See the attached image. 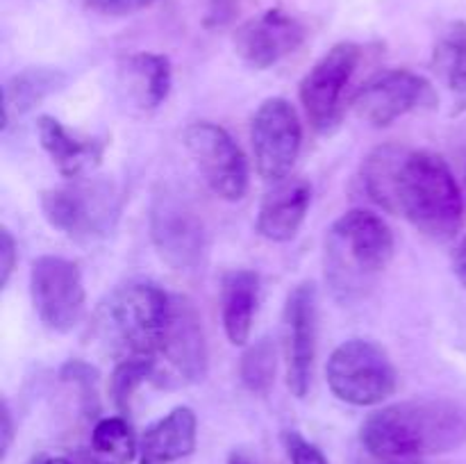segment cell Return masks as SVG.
Returning <instances> with one entry per match:
<instances>
[{"mask_svg": "<svg viewBox=\"0 0 466 464\" xmlns=\"http://www.w3.org/2000/svg\"><path fill=\"white\" fill-rule=\"evenodd\" d=\"M360 180L373 203L403 214L428 239L449 241L462 227V191L449 164L431 150L380 146L364 159Z\"/></svg>", "mask_w": 466, "mask_h": 464, "instance_id": "obj_1", "label": "cell"}, {"mask_svg": "<svg viewBox=\"0 0 466 464\" xmlns=\"http://www.w3.org/2000/svg\"><path fill=\"white\" fill-rule=\"evenodd\" d=\"M364 450L376 458L419 459L460 449L466 409L449 398H412L373 412L360 430Z\"/></svg>", "mask_w": 466, "mask_h": 464, "instance_id": "obj_2", "label": "cell"}, {"mask_svg": "<svg viewBox=\"0 0 466 464\" xmlns=\"http://www.w3.org/2000/svg\"><path fill=\"white\" fill-rule=\"evenodd\" d=\"M394 257V232L369 209H350L326 237V280L339 300L360 298Z\"/></svg>", "mask_w": 466, "mask_h": 464, "instance_id": "obj_3", "label": "cell"}, {"mask_svg": "<svg viewBox=\"0 0 466 464\" xmlns=\"http://www.w3.org/2000/svg\"><path fill=\"white\" fill-rule=\"evenodd\" d=\"M171 296L153 282L118 287L98 308L94 332L105 350L121 359L155 358L167 328Z\"/></svg>", "mask_w": 466, "mask_h": 464, "instance_id": "obj_4", "label": "cell"}, {"mask_svg": "<svg viewBox=\"0 0 466 464\" xmlns=\"http://www.w3.org/2000/svg\"><path fill=\"white\" fill-rule=\"evenodd\" d=\"M41 212L55 230L76 241H96L114 230L121 214L116 187L98 177H76L44 191Z\"/></svg>", "mask_w": 466, "mask_h": 464, "instance_id": "obj_5", "label": "cell"}, {"mask_svg": "<svg viewBox=\"0 0 466 464\" xmlns=\"http://www.w3.org/2000/svg\"><path fill=\"white\" fill-rule=\"evenodd\" d=\"M328 387L355 408L385 403L399 389V373L387 350L369 339H349L332 350L326 367Z\"/></svg>", "mask_w": 466, "mask_h": 464, "instance_id": "obj_6", "label": "cell"}, {"mask_svg": "<svg viewBox=\"0 0 466 464\" xmlns=\"http://www.w3.org/2000/svg\"><path fill=\"white\" fill-rule=\"evenodd\" d=\"M185 146L205 185L218 198L237 203L248 194V159L226 127L209 121L191 123L185 130Z\"/></svg>", "mask_w": 466, "mask_h": 464, "instance_id": "obj_7", "label": "cell"}, {"mask_svg": "<svg viewBox=\"0 0 466 464\" xmlns=\"http://www.w3.org/2000/svg\"><path fill=\"white\" fill-rule=\"evenodd\" d=\"M30 296L36 317L55 332H71L85 317V282L76 262L41 255L30 268Z\"/></svg>", "mask_w": 466, "mask_h": 464, "instance_id": "obj_8", "label": "cell"}, {"mask_svg": "<svg viewBox=\"0 0 466 464\" xmlns=\"http://www.w3.org/2000/svg\"><path fill=\"white\" fill-rule=\"evenodd\" d=\"M353 112L373 127H387L410 112L437 107V91L431 80L408 68H390L369 77L355 91Z\"/></svg>", "mask_w": 466, "mask_h": 464, "instance_id": "obj_9", "label": "cell"}, {"mask_svg": "<svg viewBox=\"0 0 466 464\" xmlns=\"http://www.w3.org/2000/svg\"><path fill=\"white\" fill-rule=\"evenodd\" d=\"M150 237L159 257L176 271H194L208 250L203 218L173 191L155 196L150 207Z\"/></svg>", "mask_w": 466, "mask_h": 464, "instance_id": "obj_10", "label": "cell"}, {"mask_svg": "<svg viewBox=\"0 0 466 464\" xmlns=\"http://www.w3.org/2000/svg\"><path fill=\"white\" fill-rule=\"evenodd\" d=\"M255 166L267 182H280L294 168L303 144V127L294 105L285 98H268L250 121Z\"/></svg>", "mask_w": 466, "mask_h": 464, "instance_id": "obj_11", "label": "cell"}, {"mask_svg": "<svg viewBox=\"0 0 466 464\" xmlns=\"http://www.w3.org/2000/svg\"><path fill=\"white\" fill-rule=\"evenodd\" d=\"M362 59V48L353 41L335 44L300 82V103L314 130L328 132L339 121L346 86Z\"/></svg>", "mask_w": 466, "mask_h": 464, "instance_id": "obj_12", "label": "cell"}, {"mask_svg": "<svg viewBox=\"0 0 466 464\" xmlns=\"http://www.w3.org/2000/svg\"><path fill=\"white\" fill-rule=\"evenodd\" d=\"M319 298L312 282H300L289 291L282 314V350H285L287 387L303 398L309 391L317 359Z\"/></svg>", "mask_w": 466, "mask_h": 464, "instance_id": "obj_13", "label": "cell"}, {"mask_svg": "<svg viewBox=\"0 0 466 464\" xmlns=\"http://www.w3.org/2000/svg\"><path fill=\"white\" fill-rule=\"evenodd\" d=\"M155 362H164V367L182 385L200 382L208 376L209 355L203 321L194 303L185 296H171V309Z\"/></svg>", "mask_w": 466, "mask_h": 464, "instance_id": "obj_14", "label": "cell"}, {"mask_svg": "<svg viewBox=\"0 0 466 464\" xmlns=\"http://www.w3.org/2000/svg\"><path fill=\"white\" fill-rule=\"evenodd\" d=\"M308 36V27L282 7H273L259 16L248 18L235 30V53L248 64L250 68L276 66L285 57L303 45Z\"/></svg>", "mask_w": 466, "mask_h": 464, "instance_id": "obj_15", "label": "cell"}, {"mask_svg": "<svg viewBox=\"0 0 466 464\" xmlns=\"http://www.w3.org/2000/svg\"><path fill=\"white\" fill-rule=\"evenodd\" d=\"M309 203H312V187L303 177H285L273 182L259 205L255 227L268 241L276 244L291 241L308 217Z\"/></svg>", "mask_w": 466, "mask_h": 464, "instance_id": "obj_16", "label": "cell"}, {"mask_svg": "<svg viewBox=\"0 0 466 464\" xmlns=\"http://www.w3.org/2000/svg\"><path fill=\"white\" fill-rule=\"evenodd\" d=\"M36 135L50 162L68 180L80 177L86 168H94L103 159V141L76 135L62 121L48 114L36 118Z\"/></svg>", "mask_w": 466, "mask_h": 464, "instance_id": "obj_17", "label": "cell"}, {"mask_svg": "<svg viewBox=\"0 0 466 464\" xmlns=\"http://www.w3.org/2000/svg\"><path fill=\"white\" fill-rule=\"evenodd\" d=\"M118 82L137 109L153 112L171 94V62L157 53H132L118 64Z\"/></svg>", "mask_w": 466, "mask_h": 464, "instance_id": "obj_18", "label": "cell"}, {"mask_svg": "<svg viewBox=\"0 0 466 464\" xmlns=\"http://www.w3.org/2000/svg\"><path fill=\"white\" fill-rule=\"evenodd\" d=\"M198 419L194 409H171L144 432L139 444V464H173L194 453Z\"/></svg>", "mask_w": 466, "mask_h": 464, "instance_id": "obj_19", "label": "cell"}, {"mask_svg": "<svg viewBox=\"0 0 466 464\" xmlns=\"http://www.w3.org/2000/svg\"><path fill=\"white\" fill-rule=\"evenodd\" d=\"M259 300V276L250 268H235L221 282V321L230 344L246 346L253 332Z\"/></svg>", "mask_w": 466, "mask_h": 464, "instance_id": "obj_20", "label": "cell"}, {"mask_svg": "<svg viewBox=\"0 0 466 464\" xmlns=\"http://www.w3.org/2000/svg\"><path fill=\"white\" fill-rule=\"evenodd\" d=\"M432 71L446 86L453 109L451 114L466 112V23L455 21L441 32L432 50Z\"/></svg>", "mask_w": 466, "mask_h": 464, "instance_id": "obj_21", "label": "cell"}, {"mask_svg": "<svg viewBox=\"0 0 466 464\" xmlns=\"http://www.w3.org/2000/svg\"><path fill=\"white\" fill-rule=\"evenodd\" d=\"M64 76L53 68H27L18 73L3 89V127L7 130L16 118L30 112L46 96L62 86Z\"/></svg>", "mask_w": 466, "mask_h": 464, "instance_id": "obj_22", "label": "cell"}, {"mask_svg": "<svg viewBox=\"0 0 466 464\" xmlns=\"http://www.w3.org/2000/svg\"><path fill=\"white\" fill-rule=\"evenodd\" d=\"M91 459L96 464H130L137 455L132 426L123 414L105 417L91 430Z\"/></svg>", "mask_w": 466, "mask_h": 464, "instance_id": "obj_23", "label": "cell"}, {"mask_svg": "<svg viewBox=\"0 0 466 464\" xmlns=\"http://www.w3.org/2000/svg\"><path fill=\"white\" fill-rule=\"evenodd\" d=\"M157 371V362L155 358H132V359H121L114 367L112 378H109V398H112L114 408L118 409V414L126 417L130 412L132 398H135L137 389H139L144 382H148L150 378H155Z\"/></svg>", "mask_w": 466, "mask_h": 464, "instance_id": "obj_24", "label": "cell"}, {"mask_svg": "<svg viewBox=\"0 0 466 464\" xmlns=\"http://www.w3.org/2000/svg\"><path fill=\"white\" fill-rule=\"evenodd\" d=\"M276 346L271 339H259L244 353L239 364V378L253 394H268L276 380Z\"/></svg>", "mask_w": 466, "mask_h": 464, "instance_id": "obj_25", "label": "cell"}, {"mask_svg": "<svg viewBox=\"0 0 466 464\" xmlns=\"http://www.w3.org/2000/svg\"><path fill=\"white\" fill-rule=\"evenodd\" d=\"M282 444H285L287 458H289L291 464H328L326 455L312 441L305 439L300 432L287 430L282 435Z\"/></svg>", "mask_w": 466, "mask_h": 464, "instance_id": "obj_26", "label": "cell"}, {"mask_svg": "<svg viewBox=\"0 0 466 464\" xmlns=\"http://www.w3.org/2000/svg\"><path fill=\"white\" fill-rule=\"evenodd\" d=\"M244 5L246 0H209L208 14H205V27L218 30V27L230 25L239 16Z\"/></svg>", "mask_w": 466, "mask_h": 464, "instance_id": "obj_27", "label": "cell"}, {"mask_svg": "<svg viewBox=\"0 0 466 464\" xmlns=\"http://www.w3.org/2000/svg\"><path fill=\"white\" fill-rule=\"evenodd\" d=\"M80 3L105 16H130L141 9H148L155 0H80Z\"/></svg>", "mask_w": 466, "mask_h": 464, "instance_id": "obj_28", "label": "cell"}, {"mask_svg": "<svg viewBox=\"0 0 466 464\" xmlns=\"http://www.w3.org/2000/svg\"><path fill=\"white\" fill-rule=\"evenodd\" d=\"M16 241H14L12 232H9L7 227H3V230H0V285L3 287H7L9 277H12L14 268H16Z\"/></svg>", "mask_w": 466, "mask_h": 464, "instance_id": "obj_29", "label": "cell"}, {"mask_svg": "<svg viewBox=\"0 0 466 464\" xmlns=\"http://www.w3.org/2000/svg\"><path fill=\"white\" fill-rule=\"evenodd\" d=\"M14 441V421H12V412H9V405H3V428H0V455L9 453V446Z\"/></svg>", "mask_w": 466, "mask_h": 464, "instance_id": "obj_30", "label": "cell"}, {"mask_svg": "<svg viewBox=\"0 0 466 464\" xmlns=\"http://www.w3.org/2000/svg\"><path fill=\"white\" fill-rule=\"evenodd\" d=\"M453 271H455V276H458V280L466 287V237L462 241H460L458 248H455Z\"/></svg>", "mask_w": 466, "mask_h": 464, "instance_id": "obj_31", "label": "cell"}, {"mask_svg": "<svg viewBox=\"0 0 466 464\" xmlns=\"http://www.w3.org/2000/svg\"><path fill=\"white\" fill-rule=\"evenodd\" d=\"M358 464H421L419 459H391V458H376V455H369L367 459H360Z\"/></svg>", "mask_w": 466, "mask_h": 464, "instance_id": "obj_32", "label": "cell"}, {"mask_svg": "<svg viewBox=\"0 0 466 464\" xmlns=\"http://www.w3.org/2000/svg\"><path fill=\"white\" fill-rule=\"evenodd\" d=\"M30 464H73V462L66 458H57V455H36V458H32Z\"/></svg>", "mask_w": 466, "mask_h": 464, "instance_id": "obj_33", "label": "cell"}, {"mask_svg": "<svg viewBox=\"0 0 466 464\" xmlns=\"http://www.w3.org/2000/svg\"><path fill=\"white\" fill-rule=\"evenodd\" d=\"M228 464H250V462L244 458V455H232L230 462H228Z\"/></svg>", "mask_w": 466, "mask_h": 464, "instance_id": "obj_34", "label": "cell"}]
</instances>
